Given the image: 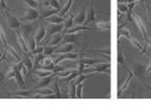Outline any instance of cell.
<instances>
[{
	"label": "cell",
	"mask_w": 151,
	"mask_h": 108,
	"mask_svg": "<svg viewBox=\"0 0 151 108\" xmlns=\"http://www.w3.org/2000/svg\"><path fill=\"white\" fill-rule=\"evenodd\" d=\"M110 73V62H108V63H102V62H100V63L94 64V65H92V68H90V69H88V68L84 69L83 73Z\"/></svg>",
	"instance_id": "1"
},
{
	"label": "cell",
	"mask_w": 151,
	"mask_h": 108,
	"mask_svg": "<svg viewBox=\"0 0 151 108\" xmlns=\"http://www.w3.org/2000/svg\"><path fill=\"white\" fill-rule=\"evenodd\" d=\"M132 16H133V19H134L135 26H137V27L139 28V31L141 32L142 36H143V38H144V41L147 40V39H148V37H149L148 31H147V27H146V25L144 24V22H143V20H142L141 16H139L137 12L132 13Z\"/></svg>",
	"instance_id": "2"
},
{
	"label": "cell",
	"mask_w": 151,
	"mask_h": 108,
	"mask_svg": "<svg viewBox=\"0 0 151 108\" xmlns=\"http://www.w3.org/2000/svg\"><path fill=\"white\" fill-rule=\"evenodd\" d=\"M5 17H6V20H7V24H9V27L12 28V30H20L22 26L21 24V20L19 18L15 16H12V15L9 14V11H4L2 13Z\"/></svg>",
	"instance_id": "3"
},
{
	"label": "cell",
	"mask_w": 151,
	"mask_h": 108,
	"mask_svg": "<svg viewBox=\"0 0 151 108\" xmlns=\"http://www.w3.org/2000/svg\"><path fill=\"white\" fill-rule=\"evenodd\" d=\"M40 19V13L38 12L37 9H35L34 7L28 6L26 9L25 15L22 18H20V20H28V21H35Z\"/></svg>",
	"instance_id": "4"
},
{
	"label": "cell",
	"mask_w": 151,
	"mask_h": 108,
	"mask_svg": "<svg viewBox=\"0 0 151 108\" xmlns=\"http://www.w3.org/2000/svg\"><path fill=\"white\" fill-rule=\"evenodd\" d=\"M14 32H15V34H16L17 40H18L19 44H20V46H21L22 52H23L25 55H29V56H33V55H32V53H31V50H29V48H28V45L26 44L25 39H24V37L22 36V34L20 33V31H19V30H15Z\"/></svg>",
	"instance_id": "5"
},
{
	"label": "cell",
	"mask_w": 151,
	"mask_h": 108,
	"mask_svg": "<svg viewBox=\"0 0 151 108\" xmlns=\"http://www.w3.org/2000/svg\"><path fill=\"white\" fill-rule=\"evenodd\" d=\"M125 69L127 71V73H128V76H127V78H126V80H125V82L123 83L122 84V86L119 88V91H118V96L120 98L121 96H122V94L124 91L126 90V88L128 87V85L131 83V81H132V79L134 78V73H133V71L130 69V68H128V66L127 67H125Z\"/></svg>",
	"instance_id": "6"
},
{
	"label": "cell",
	"mask_w": 151,
	"mask_h": 108,
	"mask_svg": "<svg viewBox=\"0 0 151 108\" xmlns=\"http://www.w3.org/2000/svg\"><path fill=\"white\" fill-rule=\"evenodd\" d=\"M96 27H89L87 25H82V24H75L71 28L67 30L64 34H81L84 31H96Z\"/></svg>",
	"instance_id": "7"
},
{
	"label": "cell",
	"mask_w": 151,
	"mask_h": 108,
	"mask_svg": "<svg viewBox=\"0 0 151 108\" xmlns=\"http://www.w3.org/2000/svg\"><path fill=\"white\" fill-rule=\"evenodd\" d=\"M80 56L81 55L79 54V53H67V54H62V55H59V56L57 57V58L54 59V63L56 64H59L60 62L64 61V60H66V59H68V60H70V59H76V60H78V59H80Z\"/></svg>",
	"instance_id": "8"
},
{
	"label": "cell",
	"mask_w": 151,
	"mask_h": 108,
	"mask_svg": "<svg viewBox=\"0 0 151 108\" xmlns=\"http://www.w3.org/2000/svg\"><path fill=\"white\" fill-rule=\"evenodd\" d=\"M46 34H47L46 26H44L43 24H41V25L39 26V28H38L36 35H35V40H36V42H37V45H40L41 41L45 38Z\"/></svg>",
	"instance_id": "9"
},
{
	"label": "cell",
	"mask_w": 151,
	"mask_h": 108,
	"mask_svg": "<svg viewBox=\"0 0 151 108\" xmlns=\"http://www.w3.org/2000/svg\"><path fill=\"white\" fill-rule=\"evenodd\" d=\"M96 20V7H94V2L92 1L89 9L86 12V20H85V25H87L90 22H93Z\"/></svg>",
	"instance_id": "10"
},
{
	"label": "cell",
	"mask_w": 151,
	"mask_h": 108,
	"mask_svg": "<svg viewBox=\"0 0 151 108\" xmlns=\"http://www.w3.org/2000/svg\"><path fill=\"white\" fill-rule=\"evenodd\" d=\"M46 30H47V34H50V35H55V34L62 33V32L64 31V25H63V23H61V24L50 23V25L46 27Z\"/></svg>",
	"instance_id": "11"
},
{
	"label": "cell",
	"mask_w": 151,
	"mask_h": 108,
	"mask_svg": "<svg viewBox=\"0 0 151 108\" xmlns=\"http://www.w3.org/2000/svg\"><path fill=\"white\" fill-rule=\"evenodd\" d=\"M55 76H56V75H55V73H52V75L48 76V77L42 78V80L38 83L37 86L34 87V89H39V88H44V87H47L50 84H52V79H54Z\"/></svg>",
	"instance_id": "12"
},
{
	"label": "cell",
	"mask_w": 151,
	"mask_h": 108,
	"mask_svg": "<svg viewBox=\"0 0 151 108\" xmlns=\"http://www.w3.org/2000/svg\"><path fill=\"white\" fill-rule=\"evenodd\" d=\"M36 27H37L36 24H24V25H22L20 30H21V32H22L21 34L24 37V39H27L28 36L33 33V31Z\"/></svg>",
	"instance_id": "13"
},
{
	"label": "cell",
	"mask_w": 151,
	"mask_h": 108,
	"mask_svg": "<svg viewBox=\"0 0 151 108\" xmlns=\"http://www.w3.org/2000/svg\"><path fill=\"white\" fill-rule=\"evenodd\" d=\"M60 81H59V77L58 76H55V80H54V83H52V86L50 87L52 90H54L55 94H56L57 99H61L62 96V92H61V89H60Z\"/></svg>",
	"instance_id": "14"
},
{
	"label": "cell",
	"mask_w": 151,
	"mask_h": 108,
	"mask_svg": "<svg viewBox=\"0 0 151 108\" xmlns=\"http://www.w3.org/2000/svg\"><path fill=\"white\" fill-rule=\"evenodd\" d=\"M81 34H64L63 39H62V44H66V43H76L78 37Z\"/></svg>",
	"instance_id": "15"
},
{
	"label": "cell",
	"mask_w": 151,
	"mask_h": 108,
	"mask_svg": "<svg viewBox=\"0 0 151 108\" xmlns=\"http://www.w3.org/2000/svg\"><path fill=\"white\" fill-rule=\"evenodd\" d=\"M131 37H132V35H131V33H130V31L128 30V28H126V27L119 28V31H118V43L121 42V39H122V38H125V39L129 40Z\"/></svg>",
	"instance_id": "16"
},
{
	"label": "cell",
	"mask_w": 151,
	"mask_h": 108,
	"mask_svg": "<svg viewBox=\"0 0 151 108\" xmlns=\"http://www.w3.org/2000/svg\"><path fill=\"white\" fill-rule=\"evenodd\" d=\"M45 20H46L47 22H50V23H52V24H61L65 21V18H64V16H62V15L59 13V14H56V15H54V16L48 17V18H46Z\"/></svg>",
	"instance_id": "17"
},
{
	"label": "cell",
	"mask_w": 151,
	"mask_h": 108,
	"mask_svg": "<svg viewBox=\"0 0 151 108\" xmlns=\"http://www.w3.org/2000/svg\"><path fill=\"white\" fill-rule=\"evenodd\" d=\"M132 71H133L135 77H137L139 79H143L144 76L146 75V67L143 66L142 64H137V65H135V67L132 69Z\"/></svg>",
	"instance_id": "18"
},
{
	"label": "cell",
	"mask_w": 151,
	"mask_h": 108,
	"mask_svg": "<svg viewBox=\"0 0 151 108\" xmlns=\"http://www.w3.org/2000/svg\"><path fill=\"white\" fill-rule=\"evenodd\" d=\"M73 43H66V44H63L59 50H56L55 54L58 55H62V54H67V53L73 52Z\"/></svg>",
	"instance_id": "19"
},
{
	"label": "cell",
	"mask_w": 151,
	"mask_h": 108,
	"mask_svg": "<svg viewBox=\"0 0 151 108\" xmlns=\"http://www.w3.org/2000/svg\"><path fill=\"white\" fill-rule=\"evenodd\" d=\"M85 20H86V12H85V9H81L77 14V16L75 17L73 22H75V24H84Z\"/></svg>",
	"instance_id": "20"
},
{
	"label": "cell",
	"mask_w": 151,
	"mask_h": 108,
	"mask_svg": "<svg viewBox=\"0 0 151 108\" xmlns=\"http://www.w3.org/2000/svg\"><path fill=\"white\" fill-rule=\"evenodd\" d=\"M78 61L81 62V63L84 64L85 68H87L88 66H92L94 65V64H97V63H100V60H96V59H89V58H82V59H78Z\"/></svg>",
	"instance_id": "21"
},
{
	"label": "cell",
	"mask_w": 151,
	"mask_h": 108,
	"mask_svg": "<svg viewBox=\"0 0 151 108\" xmlns=\"http://www.w3.org/2000/svg\"><path fill=\"white\" fill-rule=\"evenodd\" d=\"M60 12H61V11H59V9H45L42 14H40V19H46L50 16H54V15H56V14H59Z\"/></svg>",
	"instance_id": "22"
},
{
	"label": "cell",
	"mask_w": 151,
	"mask_h": 108,
	"mask_svg": "<svg viewBox=\"0 0 151 108\" xmlns=\"http://www.w3.org/2000/svg\"><path fill=\"white\" fill-rule=\"evenodd\" d=\"M63 36H64V34H60V33L52 35V38L50 42V45H52V46H56V45H58L59 43H61L62 39H63Z\"/></svg>",
	"instance_id": "23"
},
{
	"label": "cell",
	"mask_w": 151,
	"mask_h": 108,
	"mask_svg": "<svg viewBox=\"0 0 151 108\" xmlns=\"http://www.w3.org/2000/svg\"><path fill=\"white\" fill-rule=\"evenodd\" d=\"M73 19H75V17H73V15L71 14L70 16H69L68 19H65V21H64L63 25H64V31L63 33H65L67 30H69V28H71L73 25H75V22H73Z\"/></svg>",
	"instance_id": "24"
},
{
	"label": "cell",
	"mask_w": 151,
	"mask_h": 108,
	"mask_svg": "<svg viewBox=\"0 0 151 108\" xmlns=\"http://www.w3.org/2000/svg\"><path fill=\"white\" fill-rule=\"evenodd\" d=\"M96 28L97 30H110V22L102 20V21L96 22Z\"/></svg>",
	"instance_id": "25"
},
{
	"label": "cell",
	"mask_w": 151,
	"mask_h": 108,
	"mask_svg": "<svg viewBox=\"0 0 151 108\" xmlns=\"http://www.w3.org/2000/svg\"><path fill=\"white\" fill-rule=\"evenodd\" d=\"M80 71H78V69H76L75 71H73V73H70L69 76H67V77H65V78H62V80H61V82H63V83H67V82H69L70 83L73 80H75L76 78L78 77L79 75H80Z\"/></svg>",
	"instance_id": "26"
},
{
	"label": "cell",
	"mask_w": 151,
	"mask_h": 108,
	"mask_svg": "<svg viewBox=\"0 0 151 108\" xmlns=\"http://www.w3.org/2000/svg\"><path fill=\"white\" fill-rule=\"evenodd\" d=\"M118 64H120L121 66H123V67L125 68L127 67V65H126V62H125V57H124V53H123V50L121 48V50H119V53H118Z\"/></svg>",
	"instance_id": "27"
},
{
	"label": "cell",
	"mask_w": 151,
	"mask_h": 108,
	"mask_svg": "<svg viewBox=\"0 0 151 108\" xmlns=\"http://www.w3.org/2000/svg\"><path fill=\"white\" fill-rule=\"evenodd\" d=\"M73 0H67V2L64 4V6L61 9V12H60V14L62 15V16H64L65 14H67V12H68L69 9H71V6H73Z\"/></svg>",
	"instance_id": "28"
},
{
	"label": "cell",
	"mask_w": 151,
	"mask_h": 108,
	"mask_svg": "<svg viewBox=\"0 0 151 108\" xmlns=\"http://www.w3.org/2000/svg\"><path fill=\"white\" fill-rule=\"evenodd\" d=\"M5 50H7V53H9V54H11L13 57H14L15 59H16L17 62L21 61V60H22V59L20 58V56H19V55L17 54V52H16V50H15V48H14V47H13V46H11V45H7V46L5 47Z\"/></svg>",
	"instance_id": "29"
},
{
	"label": "cell",
	"mask_w": 151,
	"mask_h": 108,
	"mask_svg": "<svg viewBox=\"0 0 151 108\" xmlns=\"http://www.w3.org/2000/svg\"><path fill=\"white\" fill-rule=\"evenodd\" d=\"M45 55L44 54H37L34 56V68L38 67V65L41 63V61H42L43 59L45 58Z\"/></svg>",
	"instance_id": "30"
},
{
	"label": "cell",
	"mask_w": 151,
	"mask_h": 108,
	"mask_svg": "<svg viewBox=\"0 0 151 108\" xmlns=\"http://www.w3.org/2000/svg\"><path fill=\"white\" fill-rule=\"evenodd\" d=\"M76 87H77V85H76L75 81H71L70 84H69V94H68V98H70V99H76L77 98V96H76Z\"/></svg>",
	"instance_id": "31"
},
{
	"label": "cell",
	"mask_w": 151,
	"mask_h": 108,
	"mask_svg": "<svg viewBox=\"0 0 151 108\" xmlns=\"http://www.w3.org/2000/svg\"><path fill=\"white\" fill-rule=\"evenodd\" d=\"M0 41L2 42L4 48L7 46V39H6V34H5L4 30L1 25H0Z\"/></svg>",
	"instance_id": "32"
},
{
	"label": "cell",
	"mask_w": 151,
	"mask_h": 108,
	"mask_svg": "<svg viewBox=\"0 0 151 108\" xmlns=\"http://www.w3.org/2000/svg\"><path fill=\"white\" fill-rule=\"evenodd\" d=\"M52 71H44L43 69V71H34V75H36L37 77H39V78H45V77H48V76H50V75H52Z\"/></svg>",
	"instance_id": "33"
},
{
	"label": "cell",
	"mask_w": 151,
	"mask_h": 108,
	"mask_svg": "<svg viewBox=\"0 0 151 108\" xmlns=\"http://www.w3.org/2000/svg\"><path fill=\"white\" fill-rule=\"evenodd\" d=\"M45 5H50V6L54 7V9H59V11H61V9H62V7L60 6L58 0H46V1H45Z\"/></svg>",
	"instance_id": "34"
},
{
	"label": "cell",
	"mask_w": 151,
	"mask_h": 108,
	"mask_svg": "<svg viewBox=\"0 0 151 108\" xmlns=\"http://www.w3.org/2000/svg\"><path fill=\"white\" fill-rule=\"evenodd\" d=\"M55 52H56V47L55 46H52V45H45L43 54H44L45 56H50V55L55 54Z\"/></svg>",
	"instance_id": "35"
},
{
	"label": "cell",
	"mask_w": 151,
	"mask_h": 108,
	"mask_svg": "<svg viewBox=\"0 0 151 108\" xmlns=\"http://www.w3.org/2000/svg\"><path fill=\"white\" fill-rule=\"evenodd\" d=\"M83 87H84V83H80V84L77 85L76 87V96H77V99H81L83 96L82 91H83Z\"/></svg>",
	"instance_id": "36"
},
{
	"label": "cell",
	"mask_w": 151,
	"mask_h": 108,
	"mask_svg": "<svg viewBox=\"0 0 151 108\" xmlns=\"http://www.w3.org/2000/svg\"><path fill=\"white\" fill-rule=\"evenodd\" d=\"M89 76H90L89 73H87V75H84V73H80V75H79L78 77L76 78V80H75L76 85H78V84H80V83L84 82L85 79H87V78L89 77Z\"/></svg>",
	"instance_id": "37"
},
{
	"label": "cell",
	"mask_w": 151,
	"mask_h": 108,
	"mask_svg": "<svg viewBox=\"0 0 151 108\" xmlns=\"http://www.w3.org/2000/svg\"><path fill=\"white\" fill-rule=\"evenodd\" d=\"M36 47H37V42H36L35 38L32 37L29 40H28V48L31 50V53H33L34 50H36Z\"/></svg>",
	"instance_id": "38"
},
{
	"label": "cell",
	"mask_w": 151,
	"mask_h": 108,
	"mask_svg": "<svg viewBox=\"0 0 151 108\" xmlns=\"http://www.w3.org/2000/svg\"><path fill=\"white\" fill-rule=\"evenodd\" d=\"M118 11L123 14H126L128 11V5L127 3H118Z\"/></svg>",
	"instance_id": "39"
},
{
	"label": "cell",
	"mask_w": 151,
	"mask_h": 108,
	"mask_svg": "<svg viewBox=\"0 0 151 108\" xmlns=\"http://www.w3.org/2000/svg\"><path fill=\"white\" fill-rule=\"evenodd\" d=\"M23 1L25 2V4L27 5V6L34 7V9H36V7L38 6V4H39V2L36 1V0H23Z\"/></svg>",
	"instance_id": "40"
},
{
	"label": "cell",
	"mask_w": 151,
	"mask_h": 108,
	"mask_svg": "<svg viewBox=\"0 0 151 108\" xmlns=\"http://www.w3.org/2000/svg\"><path fill=\"white\" fill-rule=\"evenodd\" d=\"M43 50H44V46L40 44V45H38V46L36 47V50L32 53V55H33V56H35V55H37V54H43Z\"/></svg>",
	"instance_id": "41"
},
{
	"label": "cell",
	"mask_w": 151,
	"mask_h": 108,
	"mask_svg": "<svg viewBox=\"0 0 151 108\" xmlns=\"http://www.w3.org/2000/svg\"><path fill=\"white\" fill-rule=\"evenodd\" d=\"M12 78H15V67H14V65L11 67V69H9V71H7V73H6V79H12Z\"/></svg>",
	"instance_id": "42"
},
{
	"label": "cell",
	"mask_w": 151,
	"mask_h": 108,
	"mask_svg": "<svg viewBox=\"0 0 151 108\" xmlns=\"http://www.w3.org/2000/svg\"><path fill=\"white\" fill-rule=\"evenodd\" d=\"M5 79H6V76L3 73L0 71V86L4 88V83H5Z\"/></svg>",
	"instance_id": "43"
},
{
	"label": "cell",
	"mask_w": 151,
	"mask_h": 108,
	"mask_svg": "<svg viewBox=\"0 0 151 108\" xmlns=\"http://www.w3.org/2000/svg\"><path fill=\"white\" fill-rule=\"evenodd\" d=\"M146 11H147V16H148V19L151 21V5L150 3H146Z\"/></svg>",
	"instance_id": "44"
},
{
	"label": "cell",
	"mask_w": 151,
	"mask_h": 108,
	"mask_svg": "<svg viewBox=\"0 0 151 108\" xmlns=\"http://www.w3.org/2000/svg\"><path fill=\"white\" fill-rule=\"evenodd\" d=\"M146 73H151V60L149 61L148 65L146 66Z\"/></svg>",
	"instance_id": "45"
},
{
	"label": "cell",
	"mask_w": 151,
	"mask_h": 108,
	"mask_svg": "<svg viewBox=\"0 0 151 108\" xmlns=\"http://www.w3.org/2000/svg\"><path fill=\"white\" fill-rule=\"evenodd\" d=\"M118 22L119 23H121L122 22V20H123V13H121V12H119L118 11Z\"/></svg>",
	"instance_id": "46"
},
{
	"label": "cell",
	"mask_w": 151,
	"mask_h": 108,
	"mask_svg": "<svg viewBox=\"0 0 151 108\" xmlns=\"http://www.w3.org/2000/svg\"><path fill=\"white\" fill-rule=\"evenodd\" d=\"M145 42L147 43V45L150 47V50H151V38L148 37V39H147V40H145Z\"/></svg>",
	"instance_id": "47"
},
{
	"label": "cell",
	"mask_w": 151,
	"mask_h": 108,
	"mask_svg": "<svg viewBox=\"0 0 151 108\" xmlns=\"http://www.w3.org/2000/svg\"><path fill=\"white\" fill-rule=\"evenodd\" d=\"M139 2H146V3H148V0H139Z\"/></svg>",
	"instance_id": "48"
},
{
	"label": "cell",
	"mask_w": 151,
	"mask_h": 108,
	"mask_svg": "<svg viewBox=\"0 0 151 108\" xmlns=\"http://www.w3.org/2000/svg\"><path fill=\"white\" fill-rule=\"evenodd\" d=\"M3 56V50H0V58H1V57Z\"/></svg>",
	"instance_id": "49"
},
{
	"label": "cell",
	"mask_w": 151,
	"mask_h": 108,
	"mask_svg": "<svg viewBox=\"0 0 151 108\" xmlns=\"http://www.w3.org/2000/svg\"><path fill=\"white\" fill-rule=\"evenodd\" d=\"M36 1H38V2H40V1H44V0H36Z\"/></svg>",
	"instance_id": "50"
},
{
	"label": "cell",
	"mask_w": 151,
	"mask_h": 108,
	"mask_svg": "<svg viewBox=\"0 0 151 108\" xmlns=\"http://www.w3.org/2000/svg\"><path fill=\"white\" fill-rule=\"evenodd\" d=\"M58 1H62V0H58Z\"/></svg>",
	"instance_id": "51"
},
{
	"label": "cell",
	"mask_w": 151,
	"mask_h": 108,
	"mask_svg": "<svg viewBox=\"0 0 151 108\" xmlns=\"http://www.w3.org/2000/svg\"><path fill=\"white\" fill-rule=\"evenodd\" d=\"M149 89H151V87H149Z\"/></svg>",
	"instance_id": "52"
}]
</instances>
